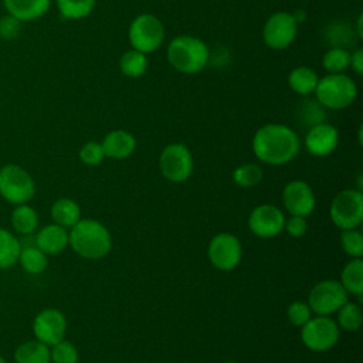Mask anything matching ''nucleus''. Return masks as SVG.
I'll return each mask as SVG.
<instances>
[{"instance_id":"f257e3e1","label":"nucleus","mask_w":363,"mask_h":363,"mask_svg":"<svg viewBox=\"0 0 363 363\" xmlns=\"http://www.w3.org/2000/svg\"><path fill=\"white\" fill-rule=\"evenodd\" d=\"M257 159L267 164H285L299 152V139L294 129L281 123L261 126L252 138Z\"/></svg>"},{"instance_id":"f03ea898","label":"nucleus","mask_w":363,"mask_h":363,"mask_svg":"<svg viewBox=\"0 0 363 363\" xmlns=\"http://www.w3.org/2000/svg\"><path fill=\"white\" fill-rule=\"evenodd\" d=\"M68 245L86 259H99L109 252L112 240L105 225L96 220L84 218L71 227Z\"/></svg>"},{"instance_id":"7ed1b4c3","label":"nucleus","mask_w":363,"mask_h":363,"mask_svg":"<svg viewBox=\"0 0 363 363\" xmlns=\"http://www.w3.org/2000/svg\"><path fill=\"white\" fill-rule=\"evenodd\" d=\"M210 51L206 43L193 35L174 37L167 45V61L182 74H196L206 68Z\"/></svg>"},{"instance_id":"20e7f679","label":"nucleus","mask_w":363,"mask_h":363,"mask_svg":"<svg viewBox=\"0 0 363 363\" xmlns=\"http://www.w3.org/2000/svg\"><path fill=\"white\" fill-rule=\"evenodd\" d=\"M313 94L320 105L328 109L337 111L347 108L354 102L357 96V86L345 72L328 74L319 78Z\"/></svg>"},{"instance_id":"39448f33","label":"nucleus","mask_w":363,"mask_h":363,"mask_svg":"<svg viewBox=\"0 0 363 363\" xmlns=\"http://www.w3.org/2000/svg\"><path fill=\"white\" fill-rule=\"evenodd\" d=\"M35 194V182L31 174L16 163L0 167V196L10 204L28 203Z\"/></svg>"},{"instance_id":"423d86ee","label":"nucleus","mask_w":363,"mask_h":363,"mask_svg":"<svg viewBox=\"0 0 363 363\" xmlns=\"http://www.w3.org/2000/svg\"><path fill=\"white\" fill-rule=\"evenodd\" d=\"M128 37L133 50L149 54L162 45L164 40V27L160 18L155 14L143 13L132 20Z\"/></svg>"},{"instance_id":"0eeeda50","label":"nucleus","mask_w":363,"mask_h":363,"mask_svg":"<svg viewBox=\"0 0 363 363\" xmlns=\"http://www.w3.org/2000/svg\"><path fill=\"white\" fill-rule=\"evenodd\" d=\"M330 218L342 230L360 225L363 220V194L360 190L346 189L339 191L330 204Z\"/></svg>"},{"instance_id":"6e6552de","label":"nucleus","mask_w":363,"mask_h":363,"mask_svg":"<svg viewBox=\"0 0 363 363\" xmlns=\"http://www.w3.org/2000/svg\"><path fill=\"white\" fill-rule=\"evenodd\" d=\"M347 291L340 281L325 279L318 282L309 292L308 305L312 312L320 316H329L347 302Z\"/></svg>"},{"instance_id":"1a4fd4ad","label":"nucleus","mask_w":363,"mask_h":363,"mask_svg":"<svg viewBox=\"0 0 363 363\" xmlns=\"http://www.w3.org/2000/svg\"><path fill=\"white\" fill-rule=\"evenodd\" d=\"M301 330L302 343L313 352H325L332 349L339 340V326L329 316L311 318L303 323Z\"/></svg>"},{"instance_id":"9d476101","label":"nucleus","mask_w":363,"mask_h":363,"mask_svg":"<svg viewBox=\"0 0 363 363\" xmlns=\"http://www.w3.org/2000/svg\"><path fill=\"white\" fill-rule=\"evenodd\" d=\"M298 33V23L292 13L277 11L268 17L262 28V38L268 48L284 50L292 44Z\"/></svg>"},{"instance_id":"9b49d317","label":"nucleus","mask_w":363,"mask_h":363,"mask_svg":"<svg viewBox=\"0 0 363 363\" xmlns=\"http://www.w3.org/2000/svg\"><path fill=\"white\" fill-rule=\"evenodd\" d=\"M159 166L167 180L182 183L187 180L193 172V157L183 143H170L162 150Z\"/></svg>"},{"instance_id":"f8f14e48","label":"nucleus","mask_w":363,"mask_h":363,"mask_svg":"<svg viewBox=\"0 0 363 363\" xmlns=\"http://www.w3.org/2000/svg\"><path fill=\"white\" fill-rule=\"evenodd\" d=\"M242 257L240 240L230 233H220L214 235L208 244L210 262L221 271L234 269Z\"/></svg>"},{"instance_id":"ddd939ff","label":"nucleus","mask_w":363,"mask_h":363,"mask_svg":"<svg viewBox=\"0 0 363 363\" xmlns=\"http://www.w3.org/2000/svg\"><path fill=\"white\" fill-rule=\"evenodd\" d=\"M67 332L65 315L55 308L40 311L33 320V333L37 340L52 346L64 339Z\"/></svg>"},{"instance_id":"4468645a","label":"nucleus","mask_w":363,"mask_h":363,"mask_svg":"<svg viewBox=\"0 0 363 363\" xmlns=\"http://www.w3.org/2000/svg\"><path fill=\"white\" fill-rule=\"evenodd\" d=\"M285 225L284 213L271 204L257 206L250 217L248 227L259 238H272L278 235Z\"/></svg>"},{"instance_id":"2eb2a0df","label":"nucleus","mask_w":363,"mask_h":363,"mask_svg":"<svg viewBox=\"0 0 363 363\" xmlns=\"http://www.w3.org/2000/svg\"><path fill=\"white\" fill-rule=\"evenodd\" d=\"M282 204L291 216H309L316 204L311 186L303 180L289 182L282 190Z\"/></svg>"},{"instance_id":"dca6fc26","label":"nucleus","mask_w":363,"mask_h":363,"mask_svg":"<svg viewBox=\"0 0 363 363\" xmlns=\"http://www.w3.org/2000/svg\"><path fill=\"white\" fill-rule=\"evenodd\" d=\"M337 143H339L337 129L326 122L311 126L305 136L306 149L313 156L330 155L336 149Z\"/></svg>"},{"instance_id":"f3484780","label":"nucleus","mask_w":363,"mask_h":363,"mask_svg":"<svg viewBox=\"0 0 363 363\" xmlns=\"http://www.w3.org/2000/svg\"><path fill=\"white\" fill-rule=\"evenodd\" d=\"M37 245L47 255H57L68 247V230L55 223L44 225L34 237Z\"/></svg>"},{"instance_id":"a211bd4d","label":"nucleus","mask_w":363,"mask_h":363,"mask_svg":"<svg viewBox=\"0 0 363 363\" xmlns=\"http://www.w3.org/2000/svg\"><path fill=\"white\" fill-rule=\"evenodd\" d=\"M101 145H102L105 157L121 160V159L129 157L133 153L136 147V139L128 130L116 129L109 132L104 138Z\"/></svg>"},{"instance_id":"6ab92c4d","label":"nucleus","mask_w":363,"mask_h":363,"mask_svg":"<svg viewBox=\"0 0 363 363\" xmlns=\"http://www.w3.org/2000/svg\"><path fill=\"white\" fill-rule=\"evenodd\" d=\"M3 6L9 14L24 23L43 17L48 11L51 0H3Z\"/></svg>"},{"instance_id":"aec40b11","label":"nucleus","mask_w":363,"mask_h":363,"mask_svg":"<svg viewBox=\"0 0 363 363\" xmlns=\"http://www.w3.org/2000/svg\"><path fill=\"white\" fill-rule=\"evenodd\" d=\"M16 363H51L50 346L40 340H27L20 343L13 353Z\"/></svg>"},{"instance_id":"412c9836","label":"nucleus","mask_w":363,"mask_h":363,"mask_svg":"<svg viewBox=\"0 0 363 363\" xmlns=\"http://www.w3.org/2000/svg\"><path fill=\"white\" fill-rule=\"evenodd\" d=\"M10 223L17 234L30 235L38 227V214L35 208L31 207L28 203L17 204L11 211Z\"/></svg>"},{"instance_id":"4be33fe9","label":"nucleus","mask_w":363,"mask_h":363,"mask_svg":"<svg viewBox=\"0 0 363 363\" xmlns=\"http://www.w3.org/2000/svg\"><path fill=\"white\" fill-rule=\"evenodd\" d=\"M51 218L55 224L71 228L81 220V210L78 203L68 197L55 200L51 206Z\"/></svg>"},{"instance_id":"5701e85b","label":"nucleus","mask_w":363,"mask_h":363,"mask_svg":"<svg viewBox=\"0 0 363 363\" xmlns=\"http://www.w3.org/2000/svg\"><path fill=\"white\" fill-rule=\"evenodd\" d=\"M319 77L318 74L305 65L294 68L288 75V85L289 88L302 96H308L315 92V88L318 85Z\"/></svg>"},{"instance_id":"b1692460","label":"nucleus","mask_w":363,"mask_h":363,"mask_svg":"<svg viewBox=\"0 0 363 363\" xmlns=\"http://www.w3.org/2000/svg\"><path fill=\"white\" fill-rule=\"evenodd\" d=\"M21 242L14 233L0 227V269H9L18 261Z\"/></svg>"},{"instance_id":"393cba45","label":"nucleus","mask_w":363,"mask_h":363,"mask_svg":"<svg viewBox=\"0 0 363 363\" xmlns=\"http://www.w3.org/2000/svg\"><path fill=\"white\" fill-rule=\"evenodd\" d=\"M340 284L347 291V294L362 296V294H363V261H362V258H353L343 267L342 274H340Z\"/></svg>"},{"instance_id":"a878e982","label":"nucleus","mask_w":363,"mask_h":363,"mask_svg":"<svg viewBox=\"0 0 363 363\" xmlns=\"http://www.w3.org/2000/svg\"><path fill=\"white\" fill-rule=\"evenodd\" d=\"M21 268L31 275L41 274L45 271L48 265V255L43 252L37 245H28V247H21L18 261H17Z\"/></svg>"},{"instance_id":"bb28decb","label":"nucleus","mask_w":363,"mask_h":363,"mask_svg":"<svg viewBox=\"0 0 363 363\" xmlns=\"http://www.w3.org/2000/svg\"><path fill=\"white\" fill-rule=\"evenodd\" d=\"M147 57L146 54L138 51V50H129L122 54L119 60V69L123 75L129 78H138L142 77L147 69Z\"/></svg>"},{"instance_id":"cd10ccee","label":"nucleus","mask_w":363,"mask_h":363,"mask_svg":"<svg viewBox=\"0 0 363 363\" xmlns=\"http://www.w3.org/2000/svg\"><path fill=\"white\" fill-rule=\"evenodd\" d=\"M350 51L342 47H330L322 58V65L328 74H342L350 67Z\"/></svg>"},{"instance_id":"c85d7f7f","label":"nucleus","mask_w":363,"mask_h":363,"mask_svg":"<svg viewBox=\"0 0 363 363\" xmlns=\"http://www.w3.org/2000/svg\"><path fill=\"white\" fill-rule=\"evenodd\" d=\"M60 14L68 20H79L89 16L96 0H55Z\"/></svg>"},{"instance_id":"c756f323","label":"nucleus","mask_w":363,"mask_h":363,"mask_svg":"<svg viewBox=\"0 0 363 363\" xmlns=\"http://www.w3.org/2000/svg\"><path fill=\"white\" fill-rule=\"evenodd\" d=\"M298 119L303 126H315L325 122V106L318 102V99H303L301 101L298 111Z\"/></svg>"},{"instance_id":"7c9ffc66","label":"nucleus","mask_w":363,"mask_h":363,"mask_svg":"<svg viewBox=\"0 0 363 363\" xmlns=\"http://www.w3.org/2000/svg\"><path fill=\"white\" fill-rule=\"evenodd\" d=\"M336 312H337V326L342 328L343 330L353 332L362 326L363 315L357 303L347 301Z\"/></svg>"},{"instance_id":"2f4dec72","label":"nucleus","mask_w":363,"mask_h":363,"mask_svg":"<svg viewBox=\"0 0 363 363\" xmlns=\"http://www.w3.org/2000/svg\"><path fill=\"white\" fill-rule=\"evenodd\" d=\"M262 169L254 163L238 166L233 173V180L241 187H254L262 180Z\"/></svg>"},{"instance_id":"473e14b6","label":"nucleus","mask_w":363,"mask_h":363,"mask_svg":"<svg viewBox=\"0 0 363 363\" xmlns=\"http://www.w3.org/2000/svg\"><path fill=\"white\" fill-rule=\"evenodd\" d=\"M328 41L330 43V47H342L347 48L352 43H354V34H353V27H347L346 24L333 23L328 27L326 33Z\"/></svg>"},{"instance_id":"72a5a7b5","label":"nucleus","mask_w":363,"mask_h":363,"mask_svg":"<svg viewBox=\"0 0 363 363\" xmlns=\"http://www.w3.org/2000/svg\"><path fill=\"white\" fill-rule=\"evenodd\" d=\"M340 244L343 251L353 257V258H360L363 254V234L356 230H343L340 234Z\"/></svg>"},{"instance_id":"f704fd0d","label":"nucleus","mask_w":363,"mask_h":363,"mask_svg":"<svg viewBox=\"0 0 363 363\" xmlns=\"http://www.w3.org/2000/svg\"><path fill=\"white\" fill-rule=\"evenodd\" d=\"M50 354L52 363H78L79 357L77 347L65 339L52 345L50 349Z\"/></svg>"},{"instance_id":"c9c22d12","label":"nucleus","mask_w":363,"mask_h":363,"mask_svg":"<svg viewBox=\"0 0 363 363\" xmlns=\"http://www.w3.org/2000/svg\"><path fill=\"white\" fill-rule=\"evenodd\" d=\"M105 157L102 145L98 142H86L85 145H82V147L79 149V159L89 166H96L99 164Z\"/></svg>"},{"instance_id":"e433bc0d","label":"nucleus","mask_w":363,"mask_h":363,"mask_svg":"<svg viewBox=\"0 0 363 363\" xmlns=\"http://www.w3.org/2000/svg\"><path fill=\"white\" fill-rule=\"evenodd\" d=\"M288 319L294 326H302L303 323H306L311 319V308L308 303L301 302V301H295L288 306Z\"/></svg>"},{"instance_id":"4c0bfd02","label":"nucleus","mask_w":363,"mask_h":363,"mask_svg":"<svg viewBox=\"0 0 363 363\" xmlns=\"http://www.w3.org/2000/svg\"><path fill=\"white\" fill-rule=\"evenodd\" d=\"M21 31V21L11 14H4L0 17V38L4 41L16 40Z\"/></svg>"},{"instance_id":"58836bf2","label":"nucleus","mask_w":363,"mask_h":363,"mask_svg":"<svg viewBox=\"0 0 363 363\" xmlns=\"http://www.w3.org/2000/svg\"><path fill=\"white\" fill-rule=\"evenodd\" d=\"M284 227H285L286 233L295 238L302 237L308 230L306 220H305V217H301V216H291V218L285 220Z\"/></svg>"},{"instance_id":"ea45409f","label":"nucleus","mask_w":363,"mask_h":363,"mask_svg":"<svg viewBox=\"0 0 363 363\" xmlns=\"http://www.w3.org/2000/svg\"><path fill=\"white\" fill-rule=\"evenodd\" d=\"M350 67L357 75L363 74V50L362 48H357L350 54Z\"/></svg>"},{"instance_id":"a19ab883","label":"nucleus","mask_w":363,"mask_h":363,"mask_svg":"<svg viewBox=\"0 0 363 363\" xmlns=\"http://www.w3.org/2000/svg\"><path fill=\"white\" fill-rule=\"evenodd\" d=\"M362 26H363V16L359 14V17H357V20H356V37H357V38H362V37H363V28H362Z\"/></svg>"},{"instance_id":"79ce46f5","label":"nucleus","mask_w":363,"mask_h":363,"mask_svg":"<svg viewBox=\"0 0 363 363\" xmlns=\"http://www.w3.org/2000/svg\"><path fill=\"white\" fill-rule=\"evenodd\" d=\"M0 363H7V360L0 354Z\"/></svg>"},{"instance_id":"37998d69","label":"nucleus","mask_w":363,"mask_h":363,"mask_svg":"<svg viewBox=\"0 0 363 363\" xmlns=\"http://www.w3.org/2000/svg\"><path fill=\"white\" fill-rule=\"evenodd\" d=\"M225 363H237V362H225Z\"/></svg>"}]
</instances>
